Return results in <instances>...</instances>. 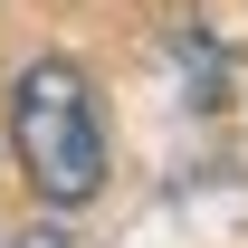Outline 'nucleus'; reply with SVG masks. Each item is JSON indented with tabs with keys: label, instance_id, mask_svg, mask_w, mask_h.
<instances>
[{
	"label": "nucleus",
	"instance_id": "1",
	"mask_svg": "<svg viewBox=\"0 0 248 248\" xmlns=\"http://www.w3.org/2000/svg\"><path fill=\"white\" fill-rule=\"evenodd\" d=\"M10 143H19V172L38 182L48 210H77L105 191V115H95V86L77 58H29L19 86H10Z\"/></svg>",
	"mask_w": 248,
	"mask_h": 248
},
{
	"label": "nucleus",
	"instance_id": "2",
	"mask_svg": "<svg viewBox=\"0 0 248 248\" xmlns=\"http://www.w3.org/2000/svg\"><path fill=\"white\" fill-rule=\"evenodd\" d=\"M0 248H86V239H77V229H67V219H29V229H19V239H0Z\"/></svg>",
	"mask_w": 248,
	"mask_h": 248
}]
</instances>
